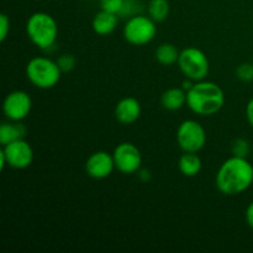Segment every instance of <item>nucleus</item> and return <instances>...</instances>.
I'll list each match as a JSON object with an SVG mask.
<instances>
[{"mask_svg": "<svg viewBox=\"0 0 253 253\" xmlns=\"http://www.w3.org/2000/svg\"><path fill=\"white\" fill-rule=\"evenodd\" d=\"M253 185V167L247 158H227L216 173V187L222 194L237 195Z\"/></svg>", "mask_w": 253, "mask_h": 253, "instance_id": "f257e3e1", "label": "nucleus"}, {"mask_svg": "<svg viewBox=\"0 0 253 253\" xmlns=\"http://www.w3.org/2000/svg\"><path fill=\"white\" fill-rule=\"evenodd\" d=\"M225 104L224 90L214 82L199 81L187 91V105L200 116L219 113Z\"/></svg>", "mask_w": 253, "mask_h": 253, "instance_id": "f03ea898", "label": "nucleus"}, {"mask_svg": "<svg viewBox=\"0 0 253 253\" xmlns=\"http://www.w3.org/2000/svg\"><path fill=\"white\" fill-rule=\"evenodd\" d=\"M26 34L30 41L41 49H49L56 43L58 26L53 16L47 12H35L27 19Z\"/></svg>", "mask_w": 253, "mask_h": 253, "instance_id": "7ed1b4c3", "label": "nucleus"}, {"mask_svg": "<svg viewBox=\"0 0 253 253\" xmlns=\"http://www.w3.org/2000/svg\"><path fill=\"white\" fill-rule=\"evenodd\" d=\"M62 71L56 61L47 57H35L26 66V77L36 88L51 89L61 79Z\"/></svg>", "mask_w": 253, "mask_h": 253, "instance_id": "20e7f679", "label": "nucleus"}, {"mask_svg": "<svg viewBox=\"0 0 253 253\" xmlns=\"http://www.w3.org/2000/svg\"><path fill=\"white\" fill-rule=\"evenodd\" d=\"M178 66L188 79L194 82L204 81L210 71L208 56L197 47H187L183 49L179 53Z\"/></svg>", "mask_w": 253, "mask_h": 253, "instance_id": "39448f33", "label": "nucleus"}, {"mask_svg": "<svg viewBox=\"0 0 253 253\" xmlns=\"http://www.w3.org/2000/svg\"><path fill=\"white\" fill-rule=\"evenodd\" d=\"M157 34L156 21L150 16L138 14L130 17L124 26V37L133 46H143L152 41Z\"/></svg>", "mask_w": 253, "mask_h": 253, "instance_id": "423d86ee", "label": "nucleus"}, {"mask_svg": "<svg viewBox=\"0 0 253 253\" xmlns=\"http://www.w3.org/2000/svg\"><path fill=\"white\" fill-rule=\"evenodd\" d=\"M177 141L184 152L198 153L207 143V132L198 121L189 119L178 127Z\"/></svg>", "mask_w": 253, "mask_h": 253, "instance_id": "0eeeda50", "label": "nucleus"}, {"mask_svg": "<svg viewBox=\"0 0 253 253\" xmlns=\"http://www.w3.org/2000/svg\"><path fill=\"white\" fill-rule=\"evenodd\" d=\"M113 157L115 168L123 174H132L138 172L142 165L140 150L131 142H123L116 146Z\"/></svg>", "mask_w": 253, "mask_h": 253, "instance_id": "6e6552de", "label": "nucleus"}, {"mask_svg": "<svg viewBox=\"0 0 253 253\" xmlns=\"http://www.w3.org/2000/svg\"><path fill=\"white\" fill-rule=\"evenodd\" d=\"M0 152L5 156L6 165L15 169H25L30 167L34 161V150L31 145L24 138L12 141L2 146Z\"/></svg>", "mask_w": 253, "mask_h": 253, "instance_id": "1a4fd4ad", "label": "nucleus"}, {"mask_svg": "<svg viewBox=\"0 0 253 253\" xmlns=\"http://www.w3.org/2000/svg\"><path fill=\"white\" fill-rule=\"evenodd\" d=\"M32 108L31 96L24 90H14L7 94L2 103V110L10 121H22L29 116Z\"/></svg>", "mask_w": 253, "mask_h": 253, "instance_id": "9d476101", "label": "nucleus"}, {"mask_svg": "<svg viewBox=\"0 0 253 253\" xmlns=\"http://www.w3.org/2000/svg\"><path fill=\"white\" fill-rule=\"evenodd\" d=\"M115 168L113 155L106 151H96L89 156L85 162L86 174L94 179H104L113 173Z\"/></svg>", "mask_w": 253, "mask_h": 253, "instance_id": "9b49d317", "label": "nucleus"}, {"mask_svg": "<svg viewBox=\"0 0 253 253\" xmlns=\"http://www.w3.org/2000/svg\"><path fill=\"white\" fill-rule=\"evenodd\" d=\"M141 115L140 101L132 96L121 99L115 106V118L124 125H131L136 123Z\"/></svg>", "mask_w": 253, "mask_h": 253, "instance_id": "f8f14e48", "label": "nucleus"}, {"mask_svg": "<svg viewBox=\"0 0 253 253\" xmlns=\"http://www.w3.org/2000/svg\"><path fill=\"white\" fill-rule=\"evenodd\" d=\"M118 14L101 10V11H99L98 14L94 16L93 30L95 34L100 35V36H106V35H110L111 32L115 31V29L118 27Z\"/></svg>", "mask_w": 253, "mask_h": 253, "instance_id": "ddd939ff", "label": "nucleus"}, {"mask_svg": "<svg viewBox=\"0 0 253 253\" xmlns=\"http://www.w3.org/2000/svg\"><path fill=\"white\" fill-rule=\"evenodd\" d=\"M161 104L166 110H179L187 104V91L183 88L167 89L161 96Z\"/></svg>", "mask_w": 253, "mask_h": 253, "instance_id": "4468645a", "label": "nucleus"}, {"mask_svg": "<svg viewBox=\"0 0 253 253\" xmlns=\"http://www.w3.org/2000/svg\"><path fill=\"white\" fill-rule=\"evenodd\" d=\"M26 136V127L20 121H7L0 126V145L5 146L12 141L20 140Z\"/></svg>", "mask_w": 253, "mask_h": 253, "instance_id": "2eb2a0df", "label": "nucleus"}, {"mask_svg": "<svg viewBox=\"0 0 253 253\" xmlns=\"http://www.w3.org/2000/svg\"><path fill=\"white\" fill-rule=\"evenodd\" d=\"M179 170L185 177H195L202 170V160L197 153L184 152L179 158Z\"/></svg>", "mask_w": 253, "mask_h": 253, "instance_id": "dca6fc26", "label": "nucleus"}, {"mask_svg": "<svg viewBox=\"0 0 253 253\" xmlns=\"http://www.w3.org/2000/svg\"><path fill=\"white\" fill-rule=\"evenodd\" d=\"M179 53L177 47L172 43H162L157 47L156 49V59L158 63L162 66H172V64L177 63L178 58H179Z\"/></svg>", "mask_w": 253, "mask_h": 253, "instance_id": "f3484780", "label": "nucleus"}, {"mask_svg": "<svg viewBox=\"0 0 253 253\" xmlns=\"http://www.w3.org/2000/svg\"><path fill=\"white\" fill-rule=\"evenodd\" d=\"M148 15L156 22H162L169 15L168 0H151L148 4Z\"/></svg>", "mask_w": 253, "mask_h": 253, "instance_id": "a211bd4d", "label": "nucleus"}, {"mask_svg": "<svg viewBox=\"0 0 253 253\" xmlns=\"http://www.w3.org/2000/svg\"><path fill=\"white\" fill-rule=\"evenodd\" d=\"M250 151H251V146H250L249 141L245 140V138H237L234 141L231 147L232 156H236V157L241 158H247Z\"/></svg>", "mask_w": 253, "mask_h": 253, "instance_id": "6ab92c4d", "label": "nucleus"}, {"mask_svg": "<svg viewBox=\"0 0 253 253\" xmlns=\"http://www.w3.org/2000/svg\"><path fill=\"white\" fill-rule=\"evenodd\" d=\"M141 11V7L138 1L136 0H125L124 1L123 7H121L120 12H119V16L120 17H132L135 15H138V12Z\"/></svg>", "mask_w": 253, "mask_h": 253, "instance_id": "aec40b11", "label": "nucleus"}, {"mask_svg": "<svg viewBox=\"0 0 253 253\" xmlns=\"http://www.w3.org/2000/svg\"><path fill=\"white\" fill-rule=\"evenodd\" d=\"M236 76L242 82H252L253 81V64L252 63H242L237 67Z\"/></svg>", "mask_w": 253, "mask_h": 253, "instance_id": "412c9836", "label": "nucleus"}, {"mask_svg": "<svg viewBox=\"0 0 253 253\" xmlns=\"http://www.w3.org/2000/svg\"><path fill=\"white\" fill-rule=\"evenodd\" d=\"M56 62L62 72H71L76 67V58L72 54H62L57 58Z\"/></svg>", "mask_w": 253, "mask_h": 253, "instance_id": "4be33fe9", "label": "nucleus"}, {"mask_svg": "<svg viewBox=\"0 0 253 253\" xmlns=\"http://www.w3.org/2000/svg\"><path fill=\"white\" fill-rule=\"evenodd\" d=\"M124 1L125 0H100L101 10L114 12V14H119L121 7H123Z\"/></svg>", "mask_w": 253, "mask_h": 253, "instance_id": "5701e85b", "label": "nucleus"}, {"mask_svg": "<svg viewBox=\"0 0 253 253\" xmlns=\"http://www.w3.org/2000/svg\"><path fill=\"white\" fill-rule=\"evenodd\" d=\"M10 31V19L6 14L0 15V41L4 42Z\"/></svg>", "mask_w": 253, "mask_h": 253, "instance_id": "b1692460", "label": "nucleus"}, {"mask_svg": "<svg viewBox=\"0 0 253 253\" xmlns=\"http://www.w3.org/2000/svg\"><path fill=\"white\" fill-rule=\"evenodd\" d=\"M246 221L251 229H253V202L250 203V205L246 209Z\"/></svg>", "mask_w": 253, "mask_h": 253, "instance_id": "393cba45", "label": "nucleus"}, {"mask_svg": "<svg viewBox=\"0 0 253 253\" xmlns=\"http://www.w3.org/2000/svg\"><path fill=\"white\" fill-rule=\"evenodd\" d=\"M246 116H247V121L250 123V125L253 127V98L249 101L246 106Z\"/></svg>", "mask_w": 253, "mask_h": 253, "instance_id": "a878e982", "label": "nucleus"}, {"mask_svg": "<svg viewBox=\"0 0 253 253\" xmlns=\"http://www.w3.org/2000/svg\"><path fill=\"white\" fill-rule=\"evenodd\" d=\"M138 178H140L142 182H148L151 179V172L148 169H141L138 170Z\"/></svg>", "mask_w": 253, "mask_h": 253, "instance_id": "bb28decb", "label": "nucleus"}, {"mask_svg": "<svg viewBox=\"0 0 253 253\" xmlns=\"http://www.w3.org/2000/svg\"><path fill=\"white\" fill-rule=\"evenodd\" d=\"M252 152H253V145H252Z\"/></svg>", "mask_w": 253, "mask_h": 253, "instance_id": "cd10ccee", "label": "nucleus"}]
</instances>
